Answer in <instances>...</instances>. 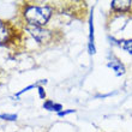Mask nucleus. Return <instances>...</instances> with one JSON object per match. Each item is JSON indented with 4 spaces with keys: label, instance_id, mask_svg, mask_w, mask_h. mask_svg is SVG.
Masks as SVG:
<instances>
[{
    "label": "nucleus",
    "instance_id": "nucleus-7",
    "mask_svg": "<svg viewBox=\"0 0 132 132\" xmlns=\"http://www.w3.org/2000/svg\"><path fill=\"white\" fill-rule=\"evenodd\" d=\"M118 45L124 48L127 53L132 55V40H125V41H118Z\"/></svg>",
    "mask_w": 132,
    "mask_h": 132
},
{
    "label": "nucleus",
    "instance_id": "nucleus-8",
    "mask_svg": "<svg viewBox=\"0 0 132 132\" xmlns=\"http://www.w3.org/2000/svg\"><path fill=\"white\" fill-rule=\"evenodd\" d=\"M0 119H4V120H17V115L16 114H0Z\"/></svg>",
    "mask_w": 132,
    "mask_h": 132
},
{
    "label": "nucleus",
    "instance_id": "nucleus-3",
    "mask_svg": "<svg viewBox=\"0 0 132 132\" xmlns=\"http://www.w3.org/2000/svg\"><path fill=\"white\" fill-rule=\"evenodd\" d=\"M131 4L132 3L130 0H114V1H112L111 6L113 10L124 12V11H127L131 7Z\"/></svg>",
    "mask_w": 132,
    "mask_h": 132
},
{
    "label": "nucleus",
    "instance_id": "nucleus-5",
    "mask_svg": "<svg viewBox=\"0 0 132 132\" xmlns=\"http://www.w3.org/2000/svg\"><path fill=\"white\" fill-rule=\"evenodd\" d=\"M11 37H12V32H11L10 28L3 27L0 29V46L6 45L7 42L11 40Z\"/></svg>",
    "mask_w": 132,
    "mask_h": 132
},
{
    "label": "nucleus",
    "instance_id": "nucleus-6",
    "mask_svg": "<svg viewBox=\"0 0 132 132\" xmlns=\"http://www.w3.org/2000/svg\"><path fill=\"white\" fill-rule=\"evenodd\" d=\"M43 108H46V109H48V111H51V112H58V113H59V112H61V109H63V106L60 103H55V102L48 100L43 103Z\"/></svg>",
    "mask_w": 132,
    "mask_h": 132
},
{
    "label": "nucleus",
    "instance_id": "nucleus-11",
    "mask_svg": "<svg viewBox=\"0 0 132 132\" xmlns=\"http://www.w3.org/2000/svg\"><path fill=\"white\" fill-rule=\"evenodd\" d=\"M38 95H40V97L41 98L46 97V93H45V90H43V88L42 87H38Z\"/></svg>",
    "mask_w": 132,
    "mask_h": 132
},
{
    "label": "nucleus",
    "instance_id": "nucleus-2",
    "mask_svg": "<svg viewBox=\"0 0 132 132\" xmlns=\"http://www.w3.org/2000/svg\"><path fill=\"white\" fill-rule=\"evenodd\" d=\"M27 30L32 37L38 42V43H47L52 38V34L48 30H45L42 27H36V25H27Z\"/></svg>",
    "mask_w": 132,
    "mask_h": 132
},
{
    "label": "nucleus",
    "instance_id": "nucleus-10",
    "mask_svg": "<svg viewBox=\"0 0 132 132\" xmlns=\"http://www.w3.org/2000/svg\"><path fill=\"white\" fill-rule=\"evenodd\" d=\"M70 113H75V111H73V109H70V111H61L58 113V115H59V117H64V115L70 114Z\"/></svg>",
    "mask_w": 132,
    "mask_h": 132
},
{
    "label": "nucleus",
    "instance_id": "nucleus-1",
    "mask_svg": "<svg viewBox=\"0 0 132 132\" xmlns=\"http://www.w3.org/2000/svg\"><path fill=\"white\" fill-rule=\"evenodd\" d=\"M52 10L48 6H29L24 11V17L29 25L42 27L49 21Z\"/></svg>",
    "mask_w": 132,
    "mask_h": 132
},
{
    "label": "nucleus",
    "instance_id": "nucleus-12",
    "mask_svg": "<svg viewBox=\"0 0 132 132\" xmlns=\"http://www.w3.org/2000/svg\"><path fill=\"white\" fill-rule=\"evenodd\" d=\"M3 27H4V25H3V22H1V19H0V29L3 28Z\"/></svg>",
    "mask_w": 132,
    "mask_h": 132
},
{
    "label": "nucleus",
    "instance_id": "nucleus-9",
    "mask_svg": "<svg viewBox=\"0 0 132 132\" xmlns=\"http://www.w3.org/2000/svg\"><path fill=\"white\" fill-rule=\"evenodd\" d=\"M35 87H36V85H35V84H32V85H29V87L24 88V89H23V90H21V91H19V93H18V94L16 95V96H17V97H18V96H19V95H22V94H23V93H25V91L30 90V89H32V88H35Z\"/></svg>",
    "mask_w": 132,
    "mask_h": 132
},
{
    "label": "nucleus",
    "instance_id": "nucleus-4",
    "mask_svg": "<svg viewBox=\"0 0 132 132\" xmlns=\"http://www.w3.org/2000/svg\"><path fill=\"white\" fill-rule=\"evenodd\" d=\"M108 67H111L113 71H115L117 76H120V75H124L125 73V67L121 64V61H119L118 59H112L108 61Z\"/></svg>",
    "mask_w": 132,
    "mask_h": 132
}]
</instances>
